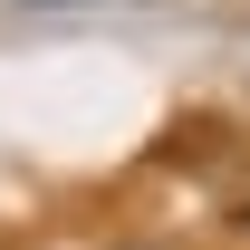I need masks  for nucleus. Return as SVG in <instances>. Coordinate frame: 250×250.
Masks as SVG:
<instances>
[{
    "label": "nucleus",
    "mask_w": 250,
    "mask_h": 250,
    "mask_svg": "<svg viewBox=\"0 0 250 250\" xmlns=\"http://www.w3.org/2000/svg\"><path fill=\"white\" fill-rule=\"evenodd\" d=\"M20 10H96V0H20ZM106 10H135V0H106Z\"/></svg>",
    "instance_id": "nucleus-1"
}]
</instances>
